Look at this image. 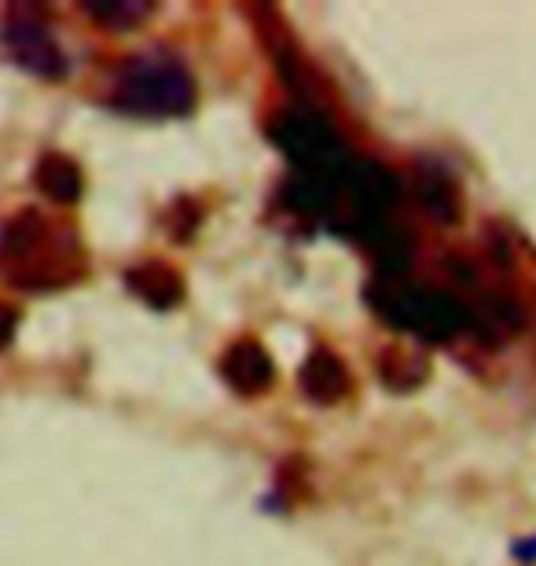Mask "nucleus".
Wrapping results in <instances>:
<instances>
[{"label":"nucleus","instance_id":"obj_6","mask_svg":"<svg viewBox=\"0 0 536 566\" xmlns=\"http://www.w3.org/2000/svg\"><path fill=\"white\" fill-rule=\"evenodd\" d=\"M85 11L93 19H99V22H133V19H140V15H147V8H125V4H85Z\"/></svg>","mask_w":536,"mask_h":566},{"label":"nucleus","instance_id":"obj_5","mask_svg":"<svg viewBox=\"0 0 536 566\" xmlns=\"http://www.w3.org/2000/svg\"><path fill=\"white\" fill-rule=\"evenodd\" d=\"M129 287L140 294V298L155 302V305L177 302V294H180V283H177V276L169 273L166 265H140V269H133V273H129Z\"/></svg>","mask_w":536,"mask_h":566},{"label":"nucleus","instance_id":"obj_2","mask_svg":"<svg viewBox=\"0 0 536 566\" xmlns=\"http://www.w3.org/2000/svg\"><path fill=\"white\" fill-rule=\"evenodd\" d=\"M118 104L144 115H177L191 104V82L169 60H133L122 74Z\"/></svg>","mask_w":536,"mask_h":566},{"label":"nucleus","instance_id":"obj_3","mask_svg":"<svg viewBox=\"0 0 536 566\" xmlns=\"http://www.w3.org/2000/svg\"><path fill=\"white\" fill-rule=\"evenodd\" d=\"M0 44H4V52L30 74L63 77L66 71L60 44H55L49 27H44L38 8H22V4L11 8L4 22H0Z\"/></svg>","mask_w":536,"mask_h":566},{"label":"nucleus","instance_id":"obj_4","mask_svg":"<svg viewBox=\"0 0 536 566\" xmlns=\"http://www.w3.org/2000/svg\"><path fill=\"white\" fill-rule=\"evenodd\" d=\"M38 188L49 196L52 202H74L82 196V169H77L66 155H44L38 163Z\"/></svg>","mask_w":536,"mask_h":566},{"label":"nucleus","instance_id":"obj_1","mask_svg":"<svg viewBox=\"0 0 536 566\" xmlns=\"http://www.w3.org/2000/svg\"><path fill=\"white\" fill-rule=\"evenodd\" d=\"M0 273L27 291L63 287L82 276L77 235L38 210H22L0 229Z\"/></svg>","mask_w":536,"mask_h":566},{"label":"nucleus","instance_id":"obj_7","mask_svg":"<svg viewBox=\"0 0 536 566\" xmlns=\"http://www.w3.org/2000/svg\"><path fill=\"white\" fill-rule=\"evenodd\" d=\"M19 332V313L8 302H0V349L11 346V338Z\"/></svg>","mask_w":536,"mask_h":566}]
</instances>
